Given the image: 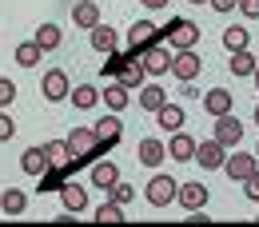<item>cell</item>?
Listing matches in <instances>:
<instances>
[{
	"label": "cell",
	"mask_w": 259,
	"mask_h": 227,
	"mask_svg": "<svg viewBox=\"0 0 259 227\" xmlns=\"http://www.w3.org/2000/svg\"><path fill=\"white\" fill-rule=\"evenodd\" d=\"M68 148H72V163H84L88 156H100V152H104L100 140H96V128H88V124L68 131Z\"/></svg>",
	"instance_id": "6da1fadb"
},
{
	"label": "cell",
	"mask_w": 259,
	"mask_h": 227,
	"mask_svg": "<svg viewBox=\"0 0 259 227\" xmlns=\"http://www.w3.org/2000/svg\"><path fill=\"white\" fill-rule=\"evenodd\" d=\"M167 156H171V160H195V140H192V135H184V128L171 131V140H167Z\"/></svg>",
	"instance_id": "2e32d148"
},
{
	"label": "cell",
	"mask_w": 259,
	"mask_h": 227,
	"mask_svg": "<svg viewBox=\"0 0 259 227\" xmlns=\"http://www.w3.org/2000/svg\"><path fill=\"white\" fill-rule=\"evenodd\" d=\"M40 92H44V100H52V104H60V100H68V76L60 72V68H52V72H44V80H40Z\"/></svg>",
	"instance_id": "ba28073f"
},
{
	"label": "cell",
	"mask_w": 259,
	"mask_h": 227,
	"mask_svg": "<svg viewBox=\"0 0 259 227\" xmlns=\"http://www.w3.org/2000/svg\"><path fill=\"white\" fill-rule=\"evenodd\" d=\"M60 40H64V32H60L56 24H40V28H36V44H40L44 52H52V48H60Z\"/></svg>",
	"instance_id": "f1b7e54d"
},
{
	"label": "cell",
	"mask_w": 259,
	"mask_h": 227,
	"mask_svg": "<svg viewBox=\"0 0 259 227\" xmlns=\"http://www.w3.org/2000/svg\"><path fill=\"white\" fill-rule=\"evenodd\" d=\"M0 207H4V215H24V207H28V195L20 192V188H4Z\"/></svg>",
	"instance_id": "d4e9b609"
},
{
	"label": "cell",
	"mask_w": 259,
	"mask_h": 227,
	"mask_svg": "<svg viewBox=\"0 0 259 227\" xmlns=\"http://www.w3.org/2000/svg\"><path fill=\"white\" fill-rule=\"evenodd\" d=\"M144 80H148V68H144V60H140V56H128V64L120 68V84H124V88H140Z\"/></svg>",
	"instance_id": "d6986e66"
},
{
	"label": "cell",
	"mask_w": 259,
	"mask_h": 227,
	"mask_svg": "<svg viewBox=\"0 0 259 227\" xmlns=\"http://www.w3.org/2000/svg\"><path fill=\"white\" fill-rule=\"evenodd\" d=\"M116 179H120V171H116V163H108V160L92 163V188H112Z\"/></svg>",
	"instance_id": "484cf974"
},
{
	"label": "cell",
	"mask_w": 259,
	"mask_h": 227,
	"mask_svg": "<svg viewBox=\"0 0 259 227\" xmlns=\"http://www.w3.org/2000/svg\"><path fill=\"white\" fill-rule=\"evenodd\" d=\"M92 48H96L100 56L116 52V28H104V24H96V28H92Z\"/></svg>",
	"instance_id": "83f0119b"
},
{
	"label": "cell",
	"mask_w": 259,
	"mask_h": 227,
	"mask_svg": "<svg viewBox=\"0 0 259 227\" xmlns=\"http://www.w3.org/2000/svg\"><path fill=\"white\" fill-rule=\"evenodd\" d=\"M96 219H100V223H120V219H124V207L108 199V203H100V207H96Z\"/></svg>",
	"instance_id": "d6a6232c"
},
{
	"label": "cell",
	"mask_w": 259,
	"mask_h": 227,
	"mask_svg": "<svg viewBox=\"0 0 259 227\" xmlns=\"http://www.w3.org/2000/svg\"><path fill=\"white\" fill-rule=\"evenodd\" d=\"M60 203H64L68 215L88 211V192H84V188H76V184H64V188H60Z\"/></svg>",
	"instance_id": "9a60e30c"
},
{
	"label": "cell",
	"mask_w": 259,
	"mask_h": 227,
	"mask_svg": "<svg viewBox=\"0 0 259 227\" xmlns=\"http://www.w3.org/2000/svg\"><path fill=\"white\" fill-rule=\"evenodd\" d=\"M251 76H255V92H259V64H255V72H251Z\"/></svg>",
	"instance_id": "b9f144b4"
},
{
	"label": "cell",
	"mask_w": 259,
	"mask_h": 227,
	"mask_svg": "<svg viewBox=\"0 0 259 227\" xmlns=\"http://www.w3.org/2000/svg\"><path fill=\"white\" fill-rule=\"evenodd\" d=\"M20 167H24L28 175H44L52 163H48V156H44V148H28V152L20 156Z\"/></svg>",
	"instance_id": "603a6c76"
},
{
	"label": "cell",
	"mask_w": 259,
	"mask_h": 227,
	"mask_svg": "<svg viewBox=\"0 0 259 227\" xmlns=\"http://www.w3.org/2000/svg\"><path fill=\"white\" fill-rule=\"evenodd\" d=\"M227 160V148L211 135V140H203V144H195V163L199 167H207V171H215V167H224Z\"/></svg>",
	"instance_id": "8992f818"
},
{
	"label": "cell",
	"mask_w": 259,
	"mask_h": 227,
	"mask_svg": "<svg viewBox=\"0 0 259 227\" xmlns=\"http://www.w3.org/2000/svg\"><path fill=\"white\" fill-rule=\"evenodd\" d=\"M227 64H231L235 76H251V72H255V56H251L247 48H239V52H231V60H227Z\"/></svg>",
	"instance_id": "f546056e"
},
{
	"label": "cell",
	"mask_w": 259,
	"mask_h": 227,
	"mask_svg": "<svg viewBox=\"0 0 259 227\" xmlns=\"http://www.w3.org/2000/svg\"><path fill=\"white\" fill-rule=\"evenodd\" d=\"M192 4H207V0H192Z\"/></svg>",
	"instance_id": "ee69618b"
},
{
	"label": "cell",
	"mask_w": 259,
	"mask_h": 227,
	"mask_svg": "<svg viewBox=\"0 0 259 227\" xmlns=\"http://www.w3.org/2000/svg\"><path fill=\"white\" fill-rule=\"evenodd\" d=\"M108 192H112V203H120V207H128V203H132V188H128V184H120V179H116Z\"/></svg>",
	"instance_id": "836d02e7"
},
{
	"label": "cell",
	"mask_w": 259,
	"mask_h": 227,
	"mask_svg": "<svg viewBox=\"0 0 259 227\" xmlns=\"http://www.w3.org/2000/svg\"><path fill=\"white\" fill-rule=\"evenodd\" d=\"M12 56H16V64H20V68H36V64H40V56H44V48H40L36 40H24V44H16Z\"/></svg>",
	"instance_id": "cb8c5ba5"
},
{
	"label": "cell",
	"mask_w": 259,
	"mask_h": 227,
	"mask_svg": "<svg viewBox=\"0 0 259 227\" xmlns=\"http://www.w3.org/2000/svg\"><path fill=\"white\" fill-rule=\"evenodd\" d=\"M12 135H16V124H12V120L4 116V108H0V144H8Z\"/></svg>",
	"instance_id": "74e56055"
},
{
	"label": "cell",
	"mask_w": 259,
	"mask_h": 227,
	"mask_svg": "<svg viewBox=\"0 0 259 227\" xmlns=\"http://www.w3.org/2000/svg\"><path fill=\"white\" fill-rule=\"evenodd\" d=\"M239 12L251 16V20H259V0H239Z\"/></svg>",
	"instance_id": "f35d334b"
},
{
	"label": "cell",
	"mask_w": 259,
	"mask_h": 227,
	"mask_svg": "<svg viewBox=\"0 0 259 227\" xmlns=\"http://www.w3.org/2000/svg\"><path fill=\"white\" fill-rule=\"evenodd\" d=\"M224 48H227V52L247 48V28H224Z\"/></svg>",
	"instance_id": "1f68e13d"
},
{
	"label": "cell",
	"mask_w": 259,
	"mask_h": 227,
	"mask_svg": "<svg viewBox=\"0 0 259 227\" xmlns=\"http://www.w3.org/2000/svg\"><path fill=\"white\" fill-rule=\"evenodd\" d=\"M160 40V28L152 24V20H136L132 24V32H128V56H140L148 44H156Z\"/></svg>",
	"instance_id": "277c9868"
},
{
	"label": "cell",
	"mask_w": 259,
	"mask_h": 227,
	"mask_svg": "<svg viewBox=\"0 0 259 227\" xmlns=\"http://www.w3.org/2000/svg\"><path fill=\"white\" fill-rule=\"evenodd\" d=\"M255 160H259V148H255Z\"/></svg>",
	"instance_id": "f6af8a7d"
},
{
	"label": "cell",
	"mask_w": 259,
	"mask_h": 227,
	"mask_svg": "<svg viewBox=\"0 0 259 227\" xmlns=\"http://www.w3.org/2000/svg\"><path fill=\"white\" fill-rule=\"evenodd\" d=\"M72 20H76L80 28H88V32H92V28L100 24V8L92 4V0H76V4H72Z\"/></svg>",
	"instance_id": "ac0fdd59"
},
{
	"label": "cell",
	"mask_w": 259,
	"mask_h": 227,
	"mask_svg": "<svg viewBox=\"0 0 259 227\" xmlns=\"http://www.w3.org/2000/svg\"><path fill=\"white\" fill-rule=\"evenodd\" d=\"M176 199H180V203H184V211H203V207H207V188H203V184H180V192H176Z\"/></svg>",
	"instance_id": "9c48e42d"
},
{
	"label": "cell",
	"mask_w": 259,
	"mask_h": 227,
	"mask_svg": "<svg viewBox=\"0 0 259 227\" xmlns=\"http://www.w3.org/2000/svg\"><path fill=\"white\" fill-rule=\"evenodd\" d=\"M255 124H259V100H255Z\"/></svg>",
	"instance_id": "7bdbcfd3"
},
{
	"label": "cell",
	"mask_w": 259,
	"mask_h": 227,
	"mask_svg": "<svg viewBox=\"0 0 259 227\" xmlns=\"http://www.w3.org/2000/svg\"><path fill=\"white\" fill-rule=\"evenodd\" d=\"M68 100H72V104H76L80 112H92V108L100 104V92L92 88V84H76V88L68 92Z\"/></svg>",
	"instance_id": "44dd1931"
},
{
	"label": "cell",
	"mask_w": 259,
	"mask_h": 227,
	"mask_svg": "<svg viewBox=\"0 0 259 227\" xmlns=\"http://www.w3.org/2000/svg\"><path fill=\"white\" fill-rule=\"evenodd\" d=\"M44 156H48V163H56V167H72V148H68V140H48V144H44Z\"/></svg>",
	"instance_id": "7402d4cb"
},
{
	"label": "cell",
	"mask_w": 259,
	"mask_h": 227,
	"mask_svg": "<svg viewBox=\"0 0 259 227\" xmlns=\"http://www.w3.org/2000/svg\"><path fill=\"white\" fill-rule=\"evenodd\" d=\"M163 156H167V144H163V140H156V135L140 140V163H148V167H160Z\"/></svg>",
	"instance_id": "5bb4252c"
},
{
	"label": "cell",
	"mask_w": 259,
	"mask_h": 227,
	"mask_svg": "<svg viewBox=\"0 0 259 227\" xmlns=\"http://www.w3.org/2000/svg\"><path fill=\"white\" fill-rule=\"evenodd\" d=\"M163 104H167V96H163V88H160V84H148V88L140 92V108H144V112H152V116L160 112Z\"/></svg>",
	"instance_id": "4316f807"
},
{
	"label": "cell",
	"mask_w": 259,
	"mask_h": 227,
	"mask_svg": "<svg viewBox=\"0 0 259 227\" xmlns=\"http://www.w3.org/2000/svg\"><path fill=\"white\" fill-rule=\"evenodd\" d=\"M64 179H68V167H56V163H52V167L40 175V184H44L40 192H60V188H64Z\"/></svg>",
	"instance_id": "4dcf8cb0"
},
{
	"label": "cell",
	"mask_w": 259,
	"mask_h": 227,
	"mask_svg": "<svg viewBox=\"0 0 259 227\" xmlns=\"http://www.w3.org/2000/svg\"><path fill=\"white\" fill-rule=\"evenodd\" d=\"M176 192H180V184H176L171 175H156V179L148 184V203H152V207H167V203L176 199Z\"/></svg>",
	"instance_id": "52a82bcc"
},
{
	"label": "cell",
	"mask_w": 259,
	"mask_h": 227,
	"mask_svg": "<svg viewBox=\"0 0 259 227\" xmlns=\"http://www.w3.org/2000/svg\"><path fill=\"white\" fill-rule=\"evenodd\" d=\"M140 4H144V8H163L167 0H140Z\"/></svg>",
	"instance_id": "60d3db41"
},
{
	"label": "cell",
	"mask_w": 259,
	"mask_h": 227,
	"mask_svg": "<svg viewBox=\"0 0 259 227\" xmlns=\"http://www.w3.org/2000/svg\"><path fill=\"white\" fill-rule=\"evenodd\" d=\"M128 64V52H108V60H104V72H112V76H120V68Z\"/></svg>",
	"instance_id": "e575fe53"
},
{
	"label": "cell",
	"mask_w": 259,
	"mask_h": 227,
	"mask_svg": "<svg viewBox=\"0 0 259 227\" xmlns=\"http://www.w3.org/2000/svg\"><path fill=\"white\" fill-rule=\"evenodd\" d=\"M199 68H203V60L195 56V48H180V52L171 56V76H176V80H184V84L199 76Z\"/></svg>",
	"instance_id": "5b68a950"
},
{
	"label": "cell",
	"mask_w": 259,
	"mask_h": 227,
	"mask_svg": "<svg viewBox=\"0 0 259 227\" xmlns=\"http://www.w3.org/2000/svg\"><path fill=\"white\" fill-rule=\"evenodd\" d=\"M12 100H16V84H12L8 76H0V108H8Z\"/></svg>",
	"instance_id": "d590c367"
},
{
	"label": "cell",
	"mask_w": 259,
	"mask_h": 227,
	"mask_svg": "<svg viewBox=\"0 0 259 227\" xmlns=\"http://www.w3.org/2000/svg\"><path fill=\"white\" fill-rule=\"evenodd\" d=\"M120 135H124V124H120V116L112 112V116H104L96 124V140L100 148H112V144H120Z\"/></svg>",
	"instance_id": "7c38bea8"
},
{
	"label": "cell",
	"mask_w": 259,
	"mask_h": 227,
	"mask_svg": "<svg viewBox=\"0 0 259 227\" xmlns=\"http://www.w3.org/2000/svg\"><path fill=\"white\" fill-rule=\"evenodd\" d=\"M243 195H247L251 203H259V167L247 175V179H243Z\"/></svg>",
	"instance_id": "8d00e7d4"
},
{
	"label": "cell",
	"mask_w": 259,
	"mask_h": 227,
	"mask_svg": "<svg viewBox=\"0 0 259 227\" xmlns=\"http://www.w3.org/2000/svg\"><path fill=\"white\" fill-rule=\"evenodd\" d=\"M160 40L167 44V48H195L199 44V24H192V20H171L167 28H160Z\"/></svg>",
	"instance_id": "7a4b0ae2"
},
{
	"label": "cell",
	"mask_w": 259,
	"mask_h": 227,
	"mask_svg": "<svg viewBox=\"0 0 259 227\" xmlns=\"http://www.w3.org/2000/svg\"><path fill=\"white\" fill-rule=\"evenodd\" d=\"M128 92L132 88H124V84L116 80V84H108V88L100 92V100L108 104V112H124V108H128Z\"/></svg>",
	"instance_id": "ffe728a7"
},
{
	"label": "cell",
	"mask_w": 259,
	"mask_h": 227,
	"mask_svg": "<svg viewBox=\"0 0 259 227\" xmlns=\"http://www.w3.org/2000/svg\"><path fill=\"white\" fill-rule=\"evenodd\" d=\"M215 140L224 144V148H235L239 140H243V124L227 112V116H215Z\"/></svg>",
	"instance_id": "30bf717a"
},
{
	"label": "cell",
	"mask_w": 259,
	"mask_h": 227,
	"mask_svg": "<svg viewBox=\"0 0 259 227\" xmlns=\"http://www.w3.org/2000/svg\"><path fill=\"white\" fill-rule=\"evenodd\" d=\"M231 104H235V96H231L227 88H211V92L203 96V112H207V116H227Z\"/></svg>",
	"instance_id": "4fadbf2b"
},
{
	"label": "cell",
	"mask_w": 259,
	"mask_h": 227,
	"mask_svg": "<svg viewBox=\"0 0 259 227\" xmlns=\"http://www.w3.org/2000/svg\"><path fill=\"white\" fill-rule=\"evenodd\" d=\"M140 60L148 68V76H163V72H171V48H167L163 40H156V44H148V48L140 52Z\"/></svg>",
	"instance_id": "3957f363"
},
{
	"label": "cell",
	"mask_w": 259,
	"mask_h": 227,
	"mask_svg": "<svg viewBox=\"0 0 259 227\" xmlns=\"http://www.w3.org/2000/svg\"><path fill=\"white\" fill-rule=\"evenodd\" d=\"M224 167H227V175H231V179H239V184H243V179L259 167V160H255V152H251V156H247V152H239V156H227Z\"/></svg>",
	"instance_id": "8fae6325"
},
{
	"label": "cell",
	"mask_w": 259,
	"mask_h": 227,
	"mask_svg": "<svg viewBox=\"0 0 259 227\" xmlns=\"http://www.w3.org/2000/svg\"><path fill=\"white\" fill-rule=\"evenodd\" d=\"M215 12H231V8H239V0H207Z\"/></svg>",
	"instance_id": "ab89813d"
},
{
	"label": "cell",
	"mask_w": 259,
	"mask_h": 227,
	"mask_svg": "<svg viewBox=\"0 0 259 227\" xmlns=\"http://www.w3.org/2000/svg\"><path fill=\"white\" fill-rule=\"evenodd\" d=\"M156 124H160V128L167 131V135H171V131H180V128H184V108L167 100V104H163L160 112H156Z\"/></svg>",
	"instance_id": "e0dca14e"
}]
</instances>
